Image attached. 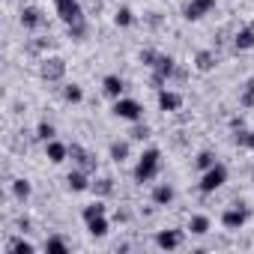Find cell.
<instances>
[{
  "label": "cell",
  "mask_w": 254,
  "mask_h": 254,
  "mask_svg": "<svg viewBox=\"0 0 254 254\" xmlns=\"http://www.w3.org/2000/svg\"><path fill=\"white\" fill-rule=\"evenodd\" d=\"M245 221H248V209H245L242 203H239V206H230V209L221 212V224H224L227 230H239Z\"/></svg>",
  "instance_id": "3957f363"
},
{
  "label": "cell",
  "mask_w": 254,
  "mask_h": 254,
  "mask_svg": "<svg viewBox=\"0 0 254 254\" xmlns=\"http://www.w3.org/2000/svg\"><path fill=\"white\" fill-rule=\"evenodd\" d=\"M189 230H191L194 236H203V233L209 230V218H206V215H194L191 224H189Z\"/></svg>",
  "instance_id": "ffe728a7"
},
{
  "label": "cell",
  "mask_w": 254,
  "mask_h": 254,
  "mask_svg": "<svg viewBox=\"0 0 254 254\" xmlns=\"http://www.w3.org/2000/svg\"><path fill=\"white\" fill-rule=\"evenodd\" d=\"M212 6H215V0H189V6H186V18H189V21H197V18H200V15H206Z\"/></svg>",
  "instance_id": "52a82bcc"
},
{
  "label": "cell",
  "mask_w": 254,
  "mask_h": 254,
  "mask_svg": "<svg viewBox=\"0 0 254 254\" xmlns=\"http://www.w3.org/2000/svg\"><path fill=\"white\" fill-rule=\"evenodd\" d=\"M236 144H245V147H251V150H254V132H242V129H239Z\"/></svg>",
  "instance_id": "1f68e13d"
},
{
  "label": "cell",
  "mask_w": 254,
  "mask_h": 254,
  "mask_svg": "<svg viewBox=\"0 0 254 254\" xmlns=\"http://www.w3.org/2000/svg\"><path fill=\"white\" fill-rule=\"evenodd\" d=\"M99 215H105V203H102V200H96V203L84 206V221H90V218H99Z\"/></svg>",
  "instance_id": "603a6c76"
},
{
  "label": "cell",
  "mask_w": 254,
  "mask_h": 254,
  "mask_svg": "<svg viewBox=\"0 0 254 254\" xmlns=\"http://www.w3.org/2000/svg\"><path fill=\"white\" fill-rule=\"evenodd\" d=\"M36 135L48 144V141H54V126L51 123H39V129H36Z\"/></svg>",
  "instance_id": "f1b7e54d"
},
{
  "label": "cell",
  "mask_w": 254,
  "mask_h": 254,
  "mask_svg": "<svg viewBox=\"0 0 254 254\" xmlns=\"http://www.w3.org/2000/svg\"><path fill=\"white\" fill-rule=\"evenodd\" d=\"M12 194H15L18 200H27V197H30V183H27V180H15V183H12Z\"/></svg>",
  "instance_id": "7402d4cb"
},
{
  "label": "cell",
  "mask_w": 254,
  "mask_h": 254,
  "mask_svg": "<svg viewBox=\"0 0 254 254\" xmlns=\"http://www.w3.org/2000/svg\"><path fill=\"white\" fill-rule=\"evenodd\" d=\"M39 9L36 6H27V9H21V24L24 27H39Z\"/></svg>",
  "instance_id": "e0dca14e"
},
{
  "label": "cell",
  "mask_w": 254,
  "mask_h": 254,
  "mask_svg": "<svg viewBox=\"0 0 254 254\" xmlns=\"http://www.w3.org/2000/svg\"><path fill=\"white\" fill-rule=\"evenodd\" d=\"M156 57H159V54H153V51H144V54H141V60H144L147 66H156Z\"/></svg>",
  "instance_id": "e575fe53"
},
{
  "label": "cell",
  "mask_w": 254,
  "mask_h": 254,
  "mask_svg": "<svg viewBox=\"0 0 254 254\" xmlns=\"http://www.w3.org/2000/svg\"><path fill=\"white\" fill-rule=\"evenodd\" d=\"M114 21H117L120 27H129V24H132V9H126V6H123V9H117Z\"/></svg>",
  "instance_id": "83f0119b"
},
{
  "label": "cell",
  "mask_w": 254,
  "mask_h": 254,
  "mask_svg": "<svg viewBox=\"0 0 254 254\" xmlns=\"http://www.w3.org/2000/svg\"><path fill=\"white\" fill-rule=\"evenodd\" d=\"M141 111H144V108H141L135 99H123V96H120L117 105H114V114H117L120 120H141Z\"/></svg>",
  "instance_id": "5b68a950"
},
{
  "label": "cell",
  "mask_w": 254,
  "mask_h": 254,
  "mask_svg": "<svg viewBox=\"0 0 254 254\" xmlns=\"http://www.w3.org/2000/svg\"><path fill=\"white\" fill-rule=\"evenodd\" d=\"M233 45H236V51H248V48L254 45V30H251V27L239 30V33L233 36Z\"/></svg>",
  "instance_id": "4fadbf2b"
},
{
  "label": "cell",
  "mask_w": 254,
  "mask_h": 254,
  "mask_svg": "<svg viewBox=\"0 0 254 254\" xmlns=\"http://www.w3.org/2000/svg\"><path fill=\"white\" fill-rule=\"evenodd\" d=\"M180 105H183L180 93H171V90H162V93H159V108H162V111H177Z\"/></svg>",
  "instance_id": "30bf717a"
},
{
  "label": "cell",
  "mask_w": 254,
  "mask_h": 254,
  "mask_svg": "<svg viewBox=\"0 0 254 254\" xmlns=\"http://www.w3.org/2000/svg\"><path fill=\"white\" fill-rule=\"evenodd\" d=\"M177 72V66H174V57H168V54H159L156 57V75H162V78H171Z\"/></svg>",
  "instance_id": "8fae6325"
},
{
  "label": "cell",
  "mask_w": 254,
  "mask_h": 254,
  "mask_svg": "<svg viewBox=\"0 0 254 254\" xmlns=\"http://www.w3.org/2000/svg\"><path fill=\"white\" fill-rule=\"evenodd\" d=\"M102 87H105V93H108V96H114V99H120V96H123V90H126L123 78H117V75H108Z\"/></svg>",
  "instance_id": "7c38bea8"
},
{
  "label": "cell",
  "mask_w": 254,
  "mask_h": 254,
  "mask_svg": "<svg viewBox=\"0 0 254 254\" xmlns=\"http://www.w3.org/2000/svg\"><path fill=\"white\" fill-rule=\"evenodd\" d=\"M87 230H90V236H105V233H108V221H105V215L90 218V221H87Z\"/></svg>",
  "instance_id": "ac0fdd59"
},
{
  "label": "cell",
  "mask_w": 254,
  "mask_h": 254,
  "mask_svg": "<svg viewBox=\"0 0 254 254\" xmlns=\"http://www.w3.org/2000/svg\"><path fill=\"white\" fill-rule=\"evenodd\" d=\"M215 63H218V57H215L212 51H200V54L194 57V66H197L200 72H209V69H212Z\"/></svg>",
  "instance_id": "9a60e30c"
},
{
  "label": "cell",
  "mask_w": 254,
  "mask_h": 254,
  "mask_svg": "<svg viewBox=\"0 0 254 254\" xmlns=\"http://www.w3.org/2000/svg\"><path fill=\"white\" fill-rule=\"evenodd\" d=\"M63 72H66V63H63L60 57H48V60H42V78H45V81H60Z\"/></svg>",
  "instance_id": "8992f818"
},
{
  "label": "cell",
  "mask_w": 254,
  "mask_h": 254,
  "mask_svg": "<svg viewBox=\"0 0 254 254\" xmlns=\"http://www.w3.org/2000/svg\"><path fill=\"white\" fill-rule=\"evenodd\" d=\"M93 191L102 194V197L111 194V191H114V180H108V177H105V180H96V183H93Z\"/></svg>",
  "instance_id": "d4e9b609"
},
{
  "label": "cell",
  "mask_w": 254,
  "mask_h": 254,
  "mask_svg": "<svg viewBox=\"0 0 254 254\" xmlns=\"http://www.w3.org/2000/svg\"><path fill=\"white\" fill-rule=\"evenodd\" d=\"M45 251H48V254H66V242H63L60 236H51V239L45 242Z\"/></svg>",
  "instance_id": "cb8c5ba5"
},
{
  "label": "cell",
  "mask_w": 254,
  "mask_h": 254,
  "mask_svg": "<svg viewBox=\"0 0 254 254\" xmlns=\"http://www.w3.org/2000/svg\"><path fill=\"white\" fill-rule=\"evenodd\" d=\"M9 251H15V254H33L36 248L27 239H15V242H9Z\"/></svg>",
  "instance_id": "484cf974"
},
{
  "label": "cell",
  "mask_w": 254,
  "mask_h": 254,
  "mask_svg": "<svg viewBox=\"0 0 254 254\" xmlns=\"http://www.w3.org/2000/svg\"><path fill=\"white\" fill-rule=\"evenodd\" d=\"M194 162H197V168H203V171H209V168L215 165V156H212V153H200V156H197Z\"/></svg>",
  "instance_id": "4dcf8cb0"
},
{
  "label": "cell",
  "mask_w": 254,
  "mask_h": 254,
  "mask_svg": "<svg viewBox=\"0 0 254 254\" xmlns=\"http://www.w3.org/2000/svg\"><path fill=\"white\" fill-rule=\"evenodd\" d=\"M242 108H254V81H248L245 84V90H242Z\"/></svg>",
  "instance_id": "4316f807"
},
{
  "label": "cell",
  "mask_w": 254,
  "mask_h": 254,
  "mask_svg": "<svg viewBox=\"0 0 254 254\" xmlns=\"http://www.w3.org/2000/svg\"><path fill=\"white\" fill-rule=\"evenodd\" d=\"M159 150H147L144 156H141V162H138V168H135V180L138 183H147V180H153L156 177V171H159Z\"/></svg>",
  "instance_id": "6da1fadb"
},
{
  "label": "cell",
  "mask_w": 254,
  "mask_h": 254,
  "mask_svg": "<svg viewBox=\"0 0 254 254\" xmlns=\"http://www.w3.org/2000/svg\"><path fill=\"white\" fill-rule=\"evenodd\" d=\"M45 153H48V159H51V162H63V159L69 156V147H63V144H57V141H48Z\"/></svg>",
  "instance_id": "2e32d148"
},
{
  "label": "cell",
  "mask_w": 254,
  "mask_h": 254,
  "mask_svg": "<svg viewBox=\"0 0 254 254\" xmlns=\"http://www.w3.org/2000/svg\"><path fill=\"white\" fill-rule=\"evenodd\" d=\"M69 156H72V162H78L81 165V171H96V162H93V156H87L78 144H72L69 147Z\"/></svg>",
  "instance_id": "9c48e42d"
},
{
  "label": "cell",
  "mask_w": 254,
  "mask_h": 254,
  "mask_svg": "<svg viewBox=\"0 0 254 254\" xmlns=\"http://www.w3.org/2000/svg\"><path fill=\"white\" fill-rule=\"evenodd\" d=\"M84 30H87V27H84V21L69 24V36H75V39H81V36H84Z\"/></svg>",
  "instance_id": "d6a6232c"
},
{
  "label": "cell",
  "mask_w": 254,
  "mask_h": 254,
  "mask_svg": "<svg viewBox=\"0 0 254 254\" xmlns=\"http://www.w3.org/2000/svg\"><path fill=\"white\" fill-rule=\"evenodd\" d=\"M147 135H150V129H147V126H138V129L132 132V138H138V141H144Z\"/></svg>",
  "instance_id": "836d02e7"
},
{
  "label": "cell",
  "mask_w": 254,
  "mask_h": 254,
  "mask_svg": "<svg viewBox=\"0 0 254 254\" xmlns=\"http://www.w3.org/2000/svg\"><path fill=\"white\" fill-rule=\"evenodd\" d=\"M224 180H227V168L224 165H212L206 174H203V180H200V191H215V189H221L224 186Z\"/></svg>",
  "instance_id": "7a4b0ae2"
},
{
  "label": "cell",
  "mask_w": 254,
  "mask_h": 254,
  "mask_svg": "<svg viewBox=\"0 0 254 254\" xmlns=\"http://www.w3.org/2000/svg\"><path fill=\"white\" fill-rule=\"evenodd\" d=\"M54 3H57V15H60L66 24L84 21V15H81V6H78V0H54Z\"/></svg>",
  "instance_id": "277c9868"
},
{
  "label": "cell",
  "mask_w": 254,
  "mask_h": 254,
  "mask_svg": "<svg viewBox=\"0 0 254 254\" xmlns=\"http://www.w3.org/2000/svg\"><path fill=\"white\" fill-rule=\"evenodd\" d=\"M156 242H159V248H165V251H174V248H180V242H183V233H180V230H162V233L156 236Z\"/></svg>",
  "instance_id": "ba28073f"
},
{
  "label": "cell",
  "mask_w": 254,
  "mask_h": 254,
  "mask_svg": "<svg viewBox=\"0 0 254 254\" xmlns=\"http://www.w3.org/2000/svg\"><path fill=\"white\" fill-rule=\"evenodd\" d=\"M153 200H156L159 206H165V203H171V200H174V189H171V186H159V189L153 191Z\"/></svg>",
  "instance_id": "d6986e66"
},
{
  "label": "cell",
  "mask_w": 254,
  "mask_h": 254,
  "mask_svg": "<svg viewBox=\"0 0 254 254\" xmlns=\"http://www.w3.org/2000/svg\"><path fill=\"white\" fill-rule=\"evenodd\" d=\"M66 183H69V189L72 191H84L90 183H87V171H72L69 177H66Z\"/></svg>",
  "instance_id": "5bb4252c"
},
{
  "label": "cell",
  "mask_w": 254,
  "mask_h": 254,
  "mask_svg": "<svg viewBox=\"0 0 254 254\" xmlns=\"http://www.w3.org/2000/svg\"><path fill=\"white\" fill-rule=\"evenodd\" d=\"M230 126H233V129L239 132V129H242V117H233V120H230Z\"/></svg>",
  "instance_id": "d590c367"
},
{
  "label": "cell",
  "mask_w": 254,
  "mask_h": 254,
  "mask_svg": "<svg viewBox=\"0 0 254 254\" xmlns=\"http://www.w3.org/2000/svg\"><path fill=\"white\" fill-rule=\"evenodd\" d=\"M63 96H66L69 102H81V99H84V93H81V87H78V84H69V87L63 90Z\"/></svg>",
  "instance_id": "f546056e"
},
{
  "label": "cell",
  "mask_w": 254,
  "mask_h": 254,
  "mask_svg": "<svg viewBox=\"0 0 254 254\" xmlns=\"http://www.w3.org/2000/svg\"><path fill=\"white\" fill-rule=\"evenodd\" d=\"M126 156H129V144L114 141V144H111V159H114V162H126Z\"/></svg>",
  "instance_id": "44dd1931"
}]
</instances>
